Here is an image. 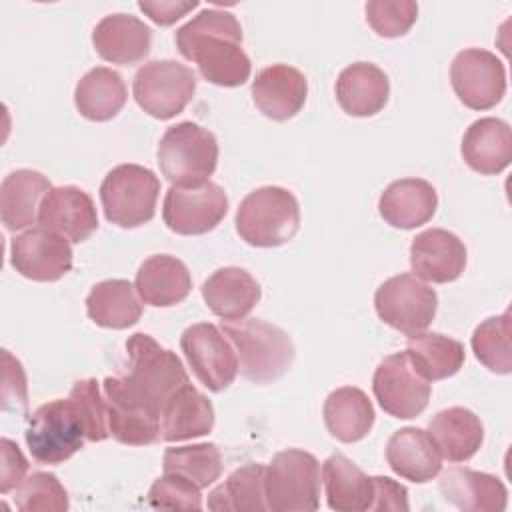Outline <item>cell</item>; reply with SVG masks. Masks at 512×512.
Segmentation results:
<instances>
[{
	"label": "cell",
	"mask_w": 512,
	"mask_h": 512,
	"mask_svg": "<svg viewBox=\"0 0 512 512\" xmlns=\"http://www.w3.org/2000/svg\"><path fill=\"white\" fill-rule=\"evenodd\" d=\"M156 156L172 186L196 188L210 182L218 166V140L196 122H178L160 138Z\"/></svg>",
	"instance_id": "obj_5"
},
{
	"label": "cell",
	"mask_w": 512,
	"mask_h": 512,
	"mask_svg": "<svg viewBox=\"0 0 512 512\" xmlns=\"http://www.w3.org/2000/svg\"><path fill=\"white\" fill-rule=\"evenodd\" d=\"M138 8L158 26H170L190 10L198 8V2H178V0H140Z\"/></svg>",
	"instance_id": "obj_45"
},
{
	"label": "cell",
	"mask_w": 512,
	"mask_h": 512,
	"mask_svg": "<svg viewBox=\"0 0 512 512\" xmlns=\"http://www.w3.org/2000/svg\"><path fill=\"white\" fill-rule=\"evenodd\" d=\"M128 92L122 76L106 66L88 70L76 84L74 104L86 120L108 122L126 104Z\"/></svg>",
	"instance_id": "obj_34"
},
{
	"label": "cell",
	"mask_w": 512,
	"mask_h": 512,
	"mask_svg": "<svg viewBox=\"0 0 512 512\" xmlns=\"http://www.w3.org/2000/svg\"><path fill=\"white\" fill-rule=\"evenodd\" d=\"M108 408V428L116 442L126 446H148L160 438V414L140 402L124 384L122 376L102 382Z\"/></svg>",
	"instance_id": "obj_16"
},
{
	"label": "cell",
	"mask_w": 512,
	"mask_h": 512,
	"mask_svg": "<svg viewBox=\"0 0 512 512\" xmlns=\"http://www.w3.org/2000/svg\"><path fill=\"white\" fill-rule=\"evenodd\" d=\"M196 92V74L176 60H152L138 68L132 80L136 104L158 120L180 114Z\"/></svg>",
	"instance_id": "obj_9"
},
{
	"label": "cell",
	"mask_w": 512,
	"mask_h": 512,
	"mask_svg": "<svg viewBox=\"0 0 512 512\" xmlns=\"http://www.w3.org/2000/svg\"><path fill=\"white\" fill-rule=\"evenodd\" d=\"M214 428V406L192 384L178 388L162 406L160 438L182 442L210 434Z\"/></svg>",
	"instance_id": "obj_29"
},
{
	"label": "cell",
	"mask_w": 512,
	"mask_h": 512,
	"mask_svg": "<svg viewBox=\"0 0 512 512\" xmlns=\"http://www.w3.org/2000/svg\"><path fill=\"white\" fill-rule=\"evenodd\" d=\"M222 332L236 350L240 374L254 384H268L286 374L294 362L290 336L264 320H222Z\"/></svg>",
	"instance_id": "obj_2"
},
{
	"label": "cell",
	"mask_w": 512,
	"mask_h": 512,
	"mask_svg": "<svg viewBox=\"0 0 512 512\" xmlns=\"http://www.w3.org/2000/svg\"><path fill=\"white\" fill-rule=\"evenodd\" d=\"M128 374L122 376L126 388L154 412H162L166 400L182 386L190 384L186 368L176 352L162 348L150 334L136 332L126 340Z\"/></svg>",
	"instance_id": "obj_3"
},
{
	"label": "cell",
	"mask_w": 512,
	"mask_h": 512,
	"mask_svg": "<svg viewBox=\"0 0 512 512\" xmlns=\"http://www.w3.org/2000/svg\"><path fill=\"white\" fill-rule=\"evenodd\" d=\"M38 222L80 244L96 232L98 214L88 192L78 186H56L44 196Z\"/></svg>",
	"instance_id": "obj_19"
},
{
	"label": "cell",
	"mask_w": 512,
	"mask_h": 512,
	"mask_svg": "<svg viewBox=\"0 0 512 512\" xmlns=\"http://www.w3.org/2000/svg\"><path fill=\"white\" fill-rule=\"evenodd\" d=\"M428 434L440 456L448 462L470 460L484 442L480 418L462 406L440 410L428 424Z\"/></svg>",
	"instance_id": "obj_30"
},
{
	"label": "cell",
	"mask_w": 512,
	"mask_h": 512,
	"mask_svg": "<svg viewBox=\"0 0 512 512\" xmlns=\"http://www.w3.org/2000/svg\"><path fill=\"white\" fill-rule=\"evenodd\" d=\"M466 256L464 242L444 228L424 230L410 244L414 276L434 284H448L460 278L466 268Z\"/></svg>",
	"instance_id": "obj_17"
},
{
	"label": "cell",
	"mask_w": 512,
	"mask_h": 512,
	"mask_svg": "<svg viewBox=\"0 0 512 512\" xmlns=\"http://www.w3.org/2000/svg\"><path fill=\"white\" fill-rule=\"evenodd\" d=\"M148 504L158 510H200V488L178 474H166L154 480L148 490Z\"/></svg>",
	"instance_id": "obj_42"
},
{
	"label": "cell",
	"mask_w": 512,
	"mask_h": 512,
	"mask_svg": "<svg viewBox=\"0 0 512 512\" xmlns=\"http://www.w3.org/2000/svg\"><path fill=\"white\" fill-rule=\"evenodd\" d=\"M322 484L326 502L336 512L370 510L374 498L372 476H366L344 454H332L322 464Z\"/></svg>",
	"instance_id": "obj_31"
},
{
	"label": "cell",
	"mask_w": 512,
	"mask_h": 512,
	"mask_svg": "<svg viewBox=\"0 0 512 512\" xmlns=\"http://www.w3.org/2000/svg\"><path fill=\"white\" fill-rule=\"evenodd\" d=\"M372 390L380 408L394 418H416L430 400V382L408 360L406 350L386 356L374 370Z\"/></svg>",
	"instance_id": "obj_12"
},
{
	"label": "cell",
	"mask_w": 512,
	"mask_h": 512,
	"mask_svg": "<svg viewBox=\"0 0 512 512\" xmlns=\"http://www.w3.org/2000/svg\"><path fill=\"white\" fill-rule=\"evenodd\" d=\"M228 214V196L222 186L206 182L196 188L170 186L162 218L168 230L180 236H200L214 230Z\"/></svg>",
	"instance_id": "obj_14"
},
{
	"label": "cell",
	"mask_w": 512,
	"mask_h": 512,
	"mask_svg": "<svg viewBox=\"0 0 512 512\" xmlns=\"http://www.w3.org/2000/svg\"><path fill=\"white\" fill-rule=\"evenodd\" d=\"M372 484H374V498H372L370 510L406 512L410 508L408 490L400 482L388 476H372Z\"/></svg>",
	"instance_id": "obj_44"
},
{
	"label": "cell",
	"mask_w": 512,
	"mask_h": 512,
	"mask_svg": "<svg viewBox=\"0 0 512 512\" xmlns=\"http://www.w3.org/2000/svg\"><path fill=\"white\" fill-rule=\"evenodd\" d=\"M86 312L88 318L102 328L124 330L140 320L142 304L134 284L112 278L92 286L86 296Z\"/></svg>",
	"instance_id": "obj_33"
},
{
	"label": "cell",
	"mask_w": 512,
	"mask_h": 512,
	"mask_svg": "<svg viewBox=\"0 0 512 512\" xmlns=\"http://www.w3.org/2000/svg\"><path fill=\"white\" fill-rule=\"evenodd\" d=\"M10 264L28 280L56 282L72 270V248L62 234L36 226L12 238Z\"/></svg>",
	"instance_id": "obj_15"
},
{
	"label": "cell",
	"mask_w": 512,
	"mask_h": 512,
	"mask_svg": "<svg viewBox=\"0 0 512 512\" xmlns=\"http://www.w3.org/2000/svg\"><path fill=\"white\" fill-rule=\"evenodd\" d=\"M264 472L266 466L256 462H248L236 468L220 486H216L208 494V508L214 512L268 510L264 492Z\"/></svg>",
	"instance_id": "obj_36"
},
{
	"label": "cell",
	"mask_w": 512,
	"mask_h": 512,
	"mask_svg": "<svg viewBox=\"0 0 512 512\" xmlns=\"http://www.w3.org/2000/svg\"><path fill=\"white\" fill-rule=\"evenodd\" d=\"M366 22L382 38L404 36L418 18V4L412 0H370Z\"/></svg>",
	"instance_id": "obj_41"
},
{
	"label": "cell",
	"mask_w": 512,
	"mask_h": 512,
	"mask_svg": "<svg viewBox=\"0 0 512 512\" xmlns=\"http://www.w3.org/2000/svg\"><path fill=\"white\" fill-rule=\"evenodd\" d=\"M92 44L102 60L130 66L148 56L152 30L132 14H108L96 24Z\"/></svg>",
	"instance_id": "obj_20"
},
{
	"label": "cell",
	"mask_w": 512,
	"mask_h": 512,
	"mask_svg": "<svg viewBox=\"0 0 512 512\" xmlns=\"http://www.w3.org/2000/svg\"><path fill=\"white\" fill-rule=\"evenodd\" d=\"M50 190V180L38 170L10 172L0 186V218L6 230L16 232L36 224L42 200Z\"/></svg>",
	"instance_id": "obj_28"
},
{
	"label": "cell",
	"mask_w": 512,
	"mask_h": 512,
	"mask_svg": "<svg viewBox=\"0 0 512 512\" xmlns=\"http://www.w3.org/2000/svg\"><path fill=\"white\" fill-rule=\"evenodd\" d=\"M450 82L466 108L488 110L506 94V68L496 54L482 48H466L452 60Z\"/></svg>",
	"instance_id": "obj_13"
},
{
	"label": "cell",
	"mask_w": 512,
	"mask_h": 512,
	"mask_svg": "<svg viewBox=\"0 0 512 512\" xmlns=\"http://www.w3.org/2000/svg\"><path fill=\"white\" fill-rule=\"evenodd\" d=\"M472 350L480 364H484L490 372L510 374V312L480 322L472 334Z\"/></svg>",
	"instance_id": "obj_38"
},
{
	"label": "cell",
	"mask_w": 512,
	"mask_h": 512,
	"mask_svg": "<svg viewBox=\"0 0 512 512\" xmlns=\"http://www.w3.org/2000/svg\"><path fill=\"white\" fill-rule=\"evenodd\" d=\"M134 288L144 304L168 308L188 298L192 290V276L186 264L176 256L154 254L140 264Z\"/></svg>",
	"instance_id": "obj_24"
},
{
	"label": "cell",
	"mask_w": 512,
	"mask_h": 512,
	"mask_svg": "<svg viewBox=\"0 0 512 512\" xmlns=\"http://www.w3.org/2000/svg\"><path fill=\"white\" fill-rule=\"evenodd\" d=\"M308 80L288 64H272L262 68L252 80V100L256 108L270 120L284 122L294 118L306 104Z\"/></svg>",
	"instance_id": "obj_18"
},
{
	"label": "cell",
	"mask_w": 512,
	"mask_h": 512,
	"mask_svg": "<svg viewBox=\"0 0 512 512\" xmlns=\"http://www.w3.org/2000/svg\"><path fill=\"white\" fill-rule=\"evenodd\" d=\"M70 398L74 400L86 428L88 442H102L110 436L108 428V408L106 398L96 378H84L74 382L70 390Z\"/></svg>",
	"instance_id": "obj_40"
},
{
	"label": "cell",
	"mask_w": 512,
	"mask_h": 512,
	"mask_svg": "<svg viewBox=\"0 0 512 512\" xmlns=\"http://www.w3.org/2000/svg\"><path fill=\"white\" fill-rule=\"evenodd\" d=\"M266 506L272 512H312L320 506V464L314 454L288 448L274 454L264 472Z\"/></svg>",
	"instance_id": "obj_6"
},
{
	"label": "cell",
	"mask_w": 512,
	"mask_h": 512,
	"mask_svg": "<svg viewBox=\"0 0 512 512\" xmlns=\"http://www.w3.org/2000/svg\"><path fill=\"white\" fill-rule=\"evenodd\" d=\"M440 492L464 512H502L508 504V490L498 476L462 466L440 476Z\"/></svg>",
	"instance_id": "obj_23"
},
{
	"label": "cell",
	"mask_w": 512,
	"mask_h": 512,
	"mask_svg": "<svg viewBox=\"0 0 512 512\" xmlns=\"http://www.w3.org/2000/svg\"><path fill=\"white\" fill-rule=\"evenodd\" d=\"M436 208V188L422 178L394 180L378 200V212L384 222L400 230H412L430 222Z\"/></svg>",
	"instance_id": "obj_21"
},
{
	"label": "cell",
	"mask_w": 512,
	"mask_h": 512,
	"mask_svg": "<svg viewBox=\"0 0 512 512\" xmlns=\"http://www.w3.org/2000/svg\"><path fill=\"white\" fill-rule=\"evenodd\" d=\"M260 296L262 290L256 278L238 266L218 268L202 284L206 306L222 320L246 318L260 302Z\"/></svg>",
	"instance_id": "obj_22"
},
{
	"label": "cell",
	"mask_w": 512,
	"mask_h": 512,
	"mask_svg": "<svg viewBox=\"0 0 512 512\" xmlns=\"http://www.w3.org/2000/svg\"><path fill=\"white\" fill-rule=\"evenodd\" d=\"M2 468H0V492L8 494L10 490L18 488L24 480V474L28 470V460L18 448L16 442L2 438Z\"/></svg>",
	"instance_id": "obj_43"
},
{
	"label": "cell",
	"mask_w": 512,
	"mask_h": 512,
	"mask_svg": "<svg viewBox=\"0 0 512 512\" xmlns=\"http://www.w3.org/2000/svg\"><path fill=\"white\" fill-rule=\"evenodd\" d=\"M386 462L400 478L424 484L442 470V456L430 434L416 426L396 430L386 444Z\"/></svg>",
	"instance_id": "obj_25"
},
{
	"label": "cell",
	"mask_w": 512,
	"mask_h": 512,
	"mask_svg": "<svg viewBox=\"0 0 512 512\" xmlns=\"http://www.w3.org/2000/svg\"><path fill=\"white\" fill-rule=\"evenodd\" d=\"M374 308L384 324L412 336L432 324L438 310V294L414 274H398L378 286Z\"/></svg>",
	"instance_id": "obj_10"
},
{
	"label": "cell",
	"mask_w": 512,
	"mask_h": 512,
	"mask_svg": "<svg viewBox=\"0 0 512 512\" xmlns=\"http://www.w3.org/2000/svg\"><path fill=\"white\" fill-rule=\"evenodd\" d=\"M24 436L32 458L40 464H62L88 440L84 420L70 396L42 404L28 418Z\"/></svg>",
	"instance_id": "obj_8"
},
{
	"label": "cell",
	"mask_w": 512,
	"mask_h": 512,
	"mask_svg": "<svg viewBox=\"0 0 512 512\" xmlns=\"http://www.w3.org/2000/svg\"><path fill=\"white\" fill-rule=\"evenodd\" d=\"M236 232L256 248H274L290 242L300 228L296 196L280 186L252 190L236 210Z\"/></svg>",
	"instance_id": "obj_4"
},
{
	"label": "cell",
	"mask_w": 512,
	"mask_h": 512,
	"mask_svg": "<svg viewBox=\"0 0 512 512\" xmlns=\"http://www.w3.org/2000/svg\"><path fill=\"white\" fill-rule=\"evenodd\" d=\"M388 96L390 80L372 62H354L338 74L336 100L350 116L368 118L378 114L386 106Z\"/></svg>",
	"instance_id": "obj_26"
},
{
	"label": "cell",
	"mask_w": 512,
	"mask_h": 512,
	"mask_svg": "<svg viewBox=\"0 0 512 512\" xmlns=\"http://www.w3.org/2000/svg\"><path fill=\"white\" fill-rule=\"evenodd\" d=\"M460 150L474 172L484 176L500 174L512 160V130L500 118H480L464 132Z\"/></svg>",
	"instance_id": "obj_27"
},
{
	"label": "cell",
	"mask_w": 512,
	"mask_h": 512,
	"mask_svg": "<svg viewBox=\"0 0 512 512\" xmlns=\"http://www.w3.org/2000/svg\"><path fill=\"white\" fill-rule=\"evenodd\" d=\"M20 512H66L68 492L50 472H32L20 482L14 496Z\"/></svg>",
	"instance_id": "obj_39"
},
{
	"label": "cell",
	"mask_w": 512,
	"mask_h": 512,
	"mask_svg": "<svg viewBox=\"0 0 512 512\" xmlns=\"http://www.w3.org/2000/svg\"><path fill=\"white\" fill-rule=\"evenodd\" d=\"M406 354L414 370L428 382L454 376L466 360L464 344L440 332H418L408 336Z\"/></svg>",
	"instance_id": "obj_35"
},
{
	"label": "cell",
	"mask_w": 512,
	"mask_h": 512,
	"mask_svg": "<svg viewBox=\"0 0 512 512\" xmlns=\"http://www.w3.org/2000/svg\"><path fill=\"white\" fill-rule=\"evenodd\" d=\"M158 194V176L140 164H120L100 184L104 216L120 228H138L150 222L156 212Z\"/></svg>",
	"instance_id": "obj_7"
},
{
	"label": "cell",
	"mask_w": 512,
	"mask_h": 512,
	"mask_svg": "<svg viewBox=\"0 0 512 512\" xmlns=\"http://www.w3.org/2000/svg\"><path fill=\"white\" fill-rule=\"evenodd\" d=\"M174 40L178 52L196 62L206 82L236 88L250 78L252 64L242 50V26L232 12L204 8L176 30Z\"/></svg>",
	"instance_id": "obj_1"
},
{
	"label": "cell",
	"mask_w": 512,
	"mask_h": 512,
	"mask_svg": "<svg viewBox=\"0 0 512 512\" xmlns=\"http://www.w3.org/2000/svg\"><path fill=\"white\" fill-rule=\"evenodd\" d=\"M166 474H178L200 490L212 486L222 474V454L216 444L202 442L192 446L166 448L162 458Z\"/></svg>",
	"instance_id": "obj_37"
},
{
	"label": "cell",
	"mask_w": 512,
	"mask_h": 512,
	"mask_svg": "<svg viewBox=\"0 0 512 512\" xmlns=\"http://www.w3.org/2000/svg\"><path fill=\"white\" fill-rule=\"evenodd\" d=\"M322 416L328 432L344 444L366 438L376 418L372 402L356 386H342L330 392L324 402Z\"/></svg>",
	"instance_id": "obj_32"
},
{
	"label": "cell",
	"mask_w": 512,
	"mask_h": 512,
	"mask_svg": "<svg viewBox=\"0 0 512 512\" xmlns=\"http://www.w3.org/2000/svg\"><path fill=\"white\" fill-rule=\"evenodd\" d=\"M180 348L194 376L210 392L226 390L238 374V358L222 328L200 322L188 326L180 336Z\"/></svg>",
	"instance_id": "obj_11"
}]
</instances>
